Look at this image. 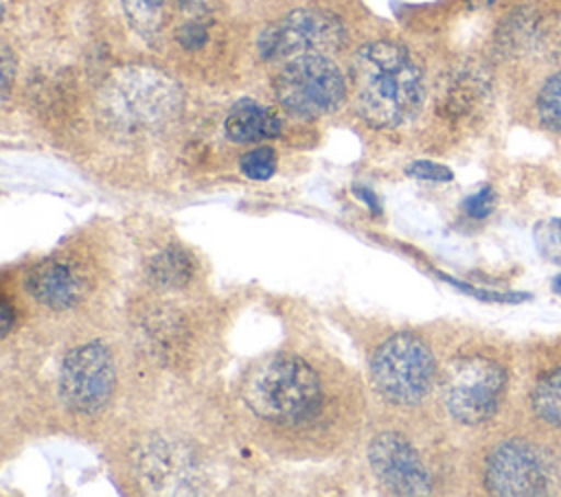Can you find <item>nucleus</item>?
Here are the masks:
<instances>
[{
  "instance_id": "nucleus-1",
  "label": "nucleus",
  "mask_w": 561,
  "mask_h": 497,
  "mask_svg": "<svg viewBox=\"0 0 561 497\" xmlns=\"http://www.w3.org/2000/svg\"><path fill=\"white\" fill-rule=\"evenodd\" d=\"M355 109L377 129L408 123L423 103V70L397 42H368L353 59Z\"/></svg>"
},
{
  "instance_id": "nucleus-2",
  "label": "nucleus",
  "mask_w": 561,
  "mask_h": 497,
  "mask_svg": "<svg viewBox=\"0 0 561 497\" xmlns=\"http://www.w3.org/2000/svg\"><path fill=\"white\" fill-rule=\"evenodd\" d=\"M245 405L280 427L311 423L322 409V385L316 370L296 355H270L245 379Z\"/></svg>"
},
{
  "instance_id": "nucleus-3",
  "label": "nucleus",
  "mask_w": 561,
  "mask_h": 497,
  "mask_svg": "<svg viewBox=\"0 0 561 497\" xmlns=\"http://www.w3.org/2000/svg\"><path fill=\"white\" fill-rule=\"evenodd\" d=\"M180 109V85L149 66L118 70L101 92V112L121 131L160 129L175 120Z\"/></svg>"
},
{
  "instance_id": "nucleus-4",
  "label": "nucleus",
  "mask_w": 561,
  "mask_h": 497,
  "mask_svg": "<svg viewBox=\"0 0 561 497\" xmlns=\"http://www.w3.org/2000/svg\"><path fill=\"white\" fill-rule=\"evenodd\" d=\"M370 381L394 405L421 403L432 390L436 363L430 346L412 333H394L370 357Z\"/></svg>"
},
{
  "instance_id": "nucleus-5",
  "label": "nucleus",
  "mask_w": 561,
  "mask_h": 497,
  "mask_svg": "<svg viewBox=\"0 0 561 497\" xmlns=\"http://www.w3.org/2000/svg\"><path fill=\"white\" fill-rule=\"evenodd\" d=\"M274 94L296 118H320L346 99V79L329 55H302L283 63L274 77Z\"/></svg>"
},
{
  "instance_id": "nucleus-6",
  "label": "nucleus",
  "mask_w": 561,
  "mask_h": 497,
  "mask_svg": "<svg viewBox=\"0 0 561 497\" xmlns=\"http://www.w3.org/2000/svg\"><path fill=\"white\" fill-rule=\"evenodd\" d=\"M443 403L462 425H480L495 416L506 392V370L480 355L451 359L440 379Z\"/></svg>"
},
{
  "instance_id": "nucleus-7",
  "label": "nucleus",
  "mask_w": 561,
  "mask_h": 497,
  "mask_svg": "<svg viewBox=\"0 0 561 497\" xmlns=\"http://www.w3.org/2000/svg\"><path fill=\"white\" fill-rule=\"evenodd\" d=\"M346 28L337 15L320 9H298L267 24L256 37L259 57L289 61L302 55H329L342 48Z\"/></svg>"
},
{
  "instance_id": "nucleus-8",
  "label": "nucleus",
  "mask_w": 561,
  "mask_h": 497,
  "mask_svg": "<svg viewBox=\"0 0 561 497\" xmlns=\"http://www.w3.org/2000/svg\"><path fill=\"white\" fill-rule=\"evenodd\" d=\"M116 370L110 348L94 339L66 352L59 368V396L81 416L103 412L114 394Z\"/></svg>"
},
{
  "instance_id": "nucleus-9",
  "label": "nucleus",
  "mask_w": 561,
  "mask_h": 497,
  "mask_svg": "<svg viewBox=\"0 0 561 497\" xmlns=\"http://www.w3.org/2000/svg\"><path fill=\"white\" fill-rule=\"evenodd\" d=\"M368 462L379 484L394 495H427L432 475L416 449L399 434L383 431L368 444Z\"/></svg>"
},
{
  "instance_id": "nucleus-10",
  "label": "nucleus",
  "mask_w": 561,
  "mask_h": 497,
  "mask_svg": "<svg viewBox=\"0 0 561 497\" xmlns=\"http://www.w3.org/2000/svg\"><path fill=\"white\" fill-rule=\"evenodd\" d=\"M484 486L493 495H541L548 486L546 464L533 444L506 440L486 458Z\"/></svg>"
},
{
  "instance_id": "nucleus-11",
  "label": "nucleus",
  "mask_w": 561,
  "mask_h": 497,
  "mask_svg": "<svg viewBox=\"0 0 561 497\" xmlns=\"http://www.w3.org/2000/svg\"><path fill=\"white\" fill-rule=\"evenodd\" d=\"M129 26L147 42H158L195 20H210L208 0H121Z\"/></svg>"
},
{
  "instance_id": "nucleus-12",
  "label": "nucleus",
  "mask_w": 561,
  "mask_h": 497,
  "mask_svg": "<svg viewBox=\"0 0 561 497\" xmlns=\"http://www.w3.org/2000/svg\"><path fill=\"white\" fill-rule=\"evenodd\" d=\"M24 285L39 304L53 311H68L85 296L83 271L75 263L61 258H46L31 267Z\"/></svg>"
},
{
  "instance_id": "nucleus-13",
  "label": "nucleus",
  "mask_w": 561,
  "mask_h": 497,
  "mask_svg": "<svg viewBox=\"0 0 561 497\" xmlns=\"http://www.w3.org/2000/svg\"><path fill=\"white\" fill-rule=\"evenodd\" d=\"M224 131L228 140L237 145H248V142H259V140L280 136L283 123L270 107L252 99H241L228 109V116L224 120Z\"/></svg>"
},
{
  "instance_id": "nucleus-14",
  "label": "nucleus",
  "mask_w": 561,
  "mask_h": 497,
  "mask_svg": "<svg viewBox=\"0 0 561 497\" xmlns=\"http://www.w3.org/2000/svg\"><path fill=\"white\" fill-rule=\"evenodd\" d=\"M195 274L193 256L180 245H167L149 258L147 276L153 285L164 289H180L191 282Z\"/></svg>"
},
{
  "instance_id": "nucleus-15",
  "label": "nucleus",
  "mask_w": 561,
  "mask_h": 497,
  "mask_svg": "<svg viewBox=\"0 0 561 497\" xmlns=\"http://www.w3.org/2000/svg\"><path fill=\"white\" fill-rule=\"evenodd\" d=\"M486 90H489V83L480 70L476 68L460 70L454 77V81L447 85L445 96L440 101V109L449 118H460L469 114L484 99Z\"/></svg>"
},
{
  "instance_id": "nucleus-16",
  "label": "nucleus",
  "mask_w": 561,
  "mask_h": 497,
  "mask_svg": "<svg viewBox=\"0 0 561 497\" xmlns=\"http://www.w3.org/2000/svg\"><path fill=\"white\" fill-rule=\"evenodd\" d=\"M530 405L539 420L561 429V366L537 381L530 394Z\"/></svg>"
},
{
  "instance_id": "nucleus-17",
  "label": "nucleus",
  "mask_w": 561,
  "mask_h": 497,
  "mask_svg": "<svg viewBox=\"0 0 561 497\" xmlns=\"http://www.w3.org/2000/svg\"><path fill=\"white\" fill-rule=\"evenodd\" d=\"M535 114L543 129L561 134V70L552 72L541 83L535 99Z\"/></svg>"
},
{
  "instance_id": "nucleus-18",
  "label": "nucleus",
  "mask_w": 561,
  "mask_h": 497,
  "mask_svg": "<svg viewBox=\"0 0 561 497\" xmlns=\"http://www.w3.org/2000/svg\"><path fill=\"white\" fill-rule=\"evenodd\" d=\"M239 169L245 177H250L254 182L270 180L276 173V153L270 147H256L241 155Z\"/></svg>"
},
{
  "instance_id": "nucleus-19",
  "label": "nucleus",
  "mask_w": 561,
  "mask_h": 497,
  "mask_svg": "<svg viewBox=\"0 0 561 497\" xmlns=\"http://www.w3.org/2000/svg\"><path fill=\"white\" fill-rule=\"evenodd\" d=\"M535 245L543 258L561 263V217L541 221L535 228Z\"/></svg>"
},
{
  "instance_id": "nucleus-20",
  "label": "nucleus",
  "mask_w": 561,
  "mask_h": 497,
  "mask_svg": "<svg viewBox=\"0 0 561 497\" xmlns=\"http://www.w3.org/2000/svg\"><path fill=\"white\" fill-rule=\"evenodd\" d=\"M465 212L471 217V219H484L486 215H491L493 206H495V193L491 186H482L478 193L469 195L465 201Z\"/></svg>"
},
{
  "instance_id": "nucleus-21",
  "label": "nucleus",
  "mask_w": 561,
  "mask_h": 497,
  "mask_svg": "<svg viewBox=\"0 0 561 497\" xmlns=\"http://www.w3.org/2000/svg\"><path fill=\"white\" fill-rule=\"evenodd\" d=\"M405 173L410 177H416V180H430V182H449L451 180V171L443 164H436V162H430V160H416L412 162Z\"/></svg>"
},
{
  "instance_id": "nucleus-22",
  "label": "nucleus",
  "mask_w": 561,
  "mask_h": 497,
  "mask_svg": "<svg viewBox=\"0 0 561 497\" xmlns=\"http://www.w3.org/2000/svg\"><path fill=\"white\" fill-rule=\"evenodd\" d=\"M15 57L11 53L9 46H2V61H0V68H2V101L9 99V92H11V85H13V74H15Z\"/></svg>"
},
{
  "instance_id": "nucleus-23",
  "label": "nucleus",
  "mask_w": 561,
  "mask_h": 497,
  "mask_svg": "<svg viewBox=\"0 0 561 497\" xmlns=\"http://www.w3.org/2000/svg\"><path fill=\"white\" fill-rule=\"evenodd\" d=\"M13 309L9 307V302L7 300H2V337H7V333L11 331V326H13V313H11Z\"/></svg>"
},
{
  "instance_id": "nucleus-24",
  "label": "nucleus",
  "mask_w": 561,
  "mask_h": 497,
  "mask_svg": "<svg viewBox=\"0 0 561 497\" xmlns=\"http://www.w3.org/2000/svg\"><path fill=\"white\" fill-rule=\"evenodd\" d=\"M355 193H357V195H359V197H362V199H364V201H366L375 212H379V204H377V199H375V195H373L370 190H366V188H357Z\"/></svg>"
},
{
  "instance_id": "nucleus-25",
  "label": "nucleus",
  "mask_w": 561,
  "mask_h": 497,
  "mask_svg": "<svg viewBox=\"0 0 561 497\" xmlns=\"http://www.w3.org/2000/svg\"><path fill=\"white\" fill-rule=\"evenodd\" d=\"M552 287H554V291H557V293H561V276H559V278H554Z\"/></svg>"
}]
</instances>
